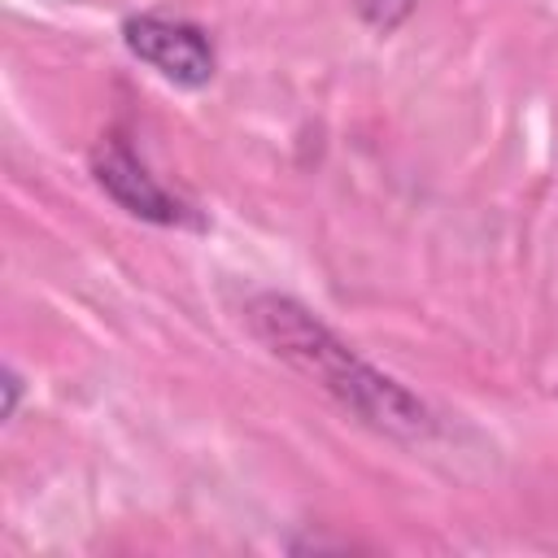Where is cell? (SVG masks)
<instances>
[{"instance_id": "obj_2", "label": "cell", "mask_w": 558, "mask_h": 558, "mask_svg": "<svg viewBox=\"0 0 558 558\" xmlns=\"http://www.w3.org/2000/svg\"><path fill=\"white\" fill-rule=\"evenodd\" d=\"M122 44L131 48V57L153 65L174 87H205L218 70L209 35L192 22H183V17L135 13V17L122 22Z\"/></svg>"}, {"instance_id": "obj_5", "label": "cell", "mask_w": 558, "mask_h": 558, "mask_svg": "<svg viewBox=\"0 0 558 558\" xmlns=\"http://www.w3.org/2000/svg\"><path fill=\"white\" fill-rule=\"evenodd\" d=\"M17 401H22V375L13 366H4V410H0V418H13Z\"/></svg>"}, {"instance_id": "obj_3", "label": "cell", "mask_w": 558, "mask_h": 558, "mask_svg": "<svg viewBox=\"0 0 558 558\" xmlns=\"http://www.w3.org/2000/svg\"><path fill=\"white\" fill-rule=\"evenodd\" d=\"M92 174L96 183L135 218L144 222H161V227H201V218L179 201L170 196L144 166L140 157L122 144V140H105L96 153H92Z\"/></svg>"}, {"instance_id": "obj_1", "label": "cell", "mask_w": 558, "mask_h": 558, "mask_svg": "<svg viewBox=\"0 0 558 558\" xmlns=\"http://www.w3.org/2000/svg\"><path fill=\"white\" fill-rule=\"evenodd\" d=\"M248 327L279 362H288L296 375L318 384L357 423L388 432V436H401V440L432 436V410L410 388H401L397 379H388L384 371L362 362L301 301L279 296V292H262L248 305Z\"/></svg>"}, {"instance_id": "obj_4", "label": "cell", "mask_w": 558, "mask_h": 558, "mask_svg": "<svg viewBox=\"0 0 558 558\" xmlns=\"http://www.w3.org/2000/svg\"><path fill=\"white\" fill-rule=\"evenodd\" d=\"M349 4H353V13H357L371 31L388 35V31H397V26L414 13V4H418V0H349Z\"/></svg>"}]
</instances>
